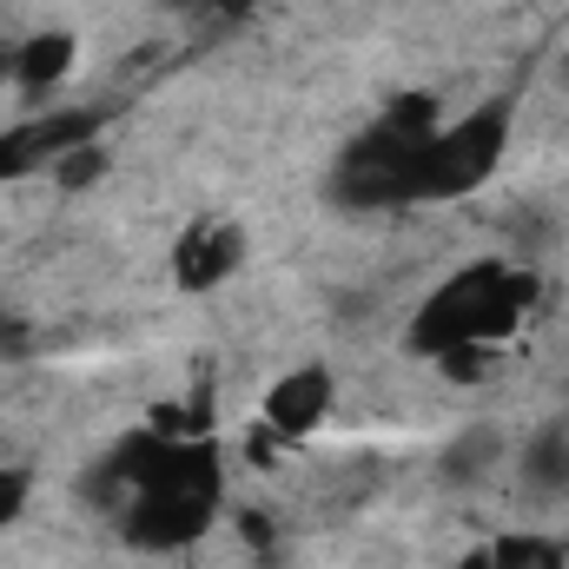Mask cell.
Listing matches in <instances>:
<instances>
[{"label": "cell", "instance_id": "6da1fadb", "mask_svg": "<svg viewBox=\"0 0 569 569\" xmlns=\"http://www.w3.org/2000/svg\"><path fill=\"white\" fill-rule=\"evenodd\" d=\"M93 503L120 517V530L140 550H186L219 523L226 470L212 443H159V437H127L107 450L93 470Z\"/></svg>", "mask_w": 569, "mask_h": 569}, {"label": "cell", "instance_id": "7a4b0ae2", "mask_svg": "<svg viewBox=\"0 0 569 569\" xmlns=\"http://www.w3.org/2000/svg\"><path fill=\"white\" fill-rule=\"evenodd\" d=\"M530 305H537V279H530V272H510V266H497V259L463 266L457 279H443L425 305H418L411 345H418L425 358H470V351H490V345H503V338L523 325Z\"/></svg>", "mask_w": 569, "mask_h": 569}, {"label": "cell", "instance_id": "3957f363", "mask_svg": "<svg viewBox=\"0 0 569 569\" xmlns=\"http://www.w3.org/2000/svg\"><path fill=\"white\" fill-rule=\"evenodd\" d=\"M443 127L430 93H405L391 100L358 140L338 152L331 166V199L351 212H385V206H418V159H425L430 133Z\"/></svg>", "mask_w": 569, "mask_h": 569}, {"label": "cell", "instance_id": "277c9868", "mask_svg": "<svg viewBox=\"0 0 569 569\" xmlns=\"http://www.w3.org/2000/svg\"><path fill=\"white\" fill-rule=\"evenodd\" d=\"M503 146H510V100H483V107L443 120V127L430 133L425 159H418V206L477 192V186L497 172Z\"/></svg>", "mask_w": 569, "mask_h": 569}, {"label": "cell", "instance_id": "5b68a950", "mask_svg": "<svg viewBox=\"0 0 569 569\" xmlns=\"http://www.w3.org/2000/svg\"><path fill=\"white\" fill-rule=\"evenodd\" d=\"M100 140V113L93 107H67V113H40L0 133V179H33V172H60L73 152Z\"/></svg>", "mask_w": 569, "mask_h": 569}, {"label": "cell", "instance_id": "8992f818", "mask_svg": "<svg viewBox=\"0 0 569 569\" xmlns=\"http://www.w3.org/2000/svg\"><path fill=\"white\" fill-rule=\"evenodd\" d=\"M239 259H246V232L226 226V219H206V226L179 232V246H172V279L186 284V291H212V284H226L239 272Z\"/></svg>", "mask_w": 569, "mask_h": 569}, {"label": "cell", "instance_id": "52a82bcc", "mask_svg": "<svg viewBox=\"0 0 569 569\" xmlns=\"http://www.w3.org/2000/svg\"><path fill=\"white\" fill-rule=\"evenodd\" d=\"M325 418H331V371L325 365H298L266 391V425L279 437H311Z\"/></svg>", "mask_w": 569, "mask_h": 569}, {"label": "cell", "instance_id": "ba28073f", "mask_svg": "<svg viewBox=\"0 0 569 569\" xmlns=\"http://www.w3.org/2000/svg\"><path fill=\"white\" fill-rule=\"evenodd\" d=\"M73 60H80V40H73L67 27H40V33H27V40L7 53V80H13L20 93H53V87L73 73Z\"/></svg>", "mask_w": 569, "mask_h": 569}, {"label": "cell", "instance_id": "9c48e42d", "mask_svg": "<svg viewBox=\"0 0 569 569\" xmlns=\"http://www.w3.org/2000/svg\"><path fill=\"white\" fill-rule=\"evenodd\" d=\"M563 543H550V537H497L490 550H477L463 569H563Z\"/></svg>", "mask_w": 569, "mask_h": 569}, {"label": "cell", "instance_id": "30bf717a", "mask_svg": "<svg viewBox=\"0 0 569 569\" xmlns=\"http://www.w3.org/2000/svg\"><path fill=\"white\" fill-rule=\"evenodd\" d=\"M523 477L543 490H569V437H537L530 443V457H523Z\"/></svg>", "mask_w": 569, "mask_h": 569}, {"label": "cell", "instance_id": "8fae6325", "mask_svg": "<svg viewBox=\"0 0 569 569\" xmlns=\"http://www.w3.org/2000/svg\"><path fill=\"white\" fill-rule=\"evenodd\" d=\"M27 497H33V477H27V470H13V463H0V530H13V523H20Z\"/></svg>", "mask_w": 569, "mask_h": 569}, {"label": "cell", "instance_id": "7c38bea8", "mask_svg": "<svg viewBox=\"0 0 569 569\" xmlns=\"http://www.w3.org/2000/svg\"><path fill=\"white\" fill-rule=\"evenodd\" d=\"M20 351H27V318L0 305V358H20Z\"/></svg>", "mask_w": 569, "mask_h": 569}, {"label": "cell", "instance_id": "4fadbf2b", "mask_svg": "<svg viewBox=\"0 0 569 569\" xmlns=\"http://www.w3.org/2000/svg\"><path fill=\"white\" fill-rule=\"evenodd\" d=\"M199 7H206V13H226V20H239V13H252L259 0H199Z\"/></svg>", "mask_w": 569, "mask_h": 569}]
</instances>
